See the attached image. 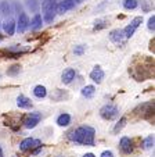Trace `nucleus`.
Listing matches in <instances>:
<instances>
[{"label": "nucleus", "instance_id": "27", "mask_svg": "<svg viewBox=\"0 0 155 157\" xmlns=\"http://www.w3.org/2000/svg\"><path fill=\"white\" fill-rule=\"evenodd\" d=\"M94 29H101V28H104L105 27V24H104V20H98V21H96L94 22Z\"/></svg>", "mask_w": 155, "mask_h": 157}, {"label": "nucleus", "instance_id": "23", "mask_svg": "<svg viewBox=\"0 0 155 157\" xmlns=\"http://www.w3.org/2000/svg\"><path fill=\"white\" fill-rule=\"evenodd\" d=\"M143 147L144 149H151L154 147V135H149L146 138V140L143 142Z\"/></svg>", "mask_w": 155, "mask_h": 157}, {"label": "nucleus", "instance_id": "1", "mask_svg": "<svg viewBox=\"0 0 155 157\" xmlns=\"http://www.w3.org/2000/svg\"><path fill=\"white\" fill-rule=\"evenodd\" d=\"M94 136H96V131L89 125H82V127L76 128L69 133L71 140L86 146H94Z\"/></svg>", "mask_w": 155, "mask_h": 157}, {"label": "nucleus", "instance_id": "26", "mask_svg": "<svg viewBox=\"0 0 155 157\" xmlns=\"http://www.w3.org/2000/svg\"><path fill=\"white\" fill-rule=\"evenodd\" d=\"M147 27H148V29H149V31H152V32L155 31V17H154V14H152V17H149V20H148V25H147Z\"/></svg>", "mask_w": 155, "mask_h": 157}, {"label": "nucleus", "instance_id": "32", "mask_svg": "<svg viewBox=\"0 0 155 157\" xmlns=\"http://www.w3.org/2000/svg\"><path fill=\"white\" fill-rule=\"evenodd\" d=\"M2 40H3V36H2V35H0V42H2Z\"/></svg>", "mask_w": 155, "mask_h": 157}, {"label": "nucleus", "instance_id": "33", "mask_svg": "<svg viewBox=\"0 0 155 157\" xmlns=\"http://www.w3.org/2000/svg\"><path fill=\"white\" fill-rule=\"evenodd\" d=\"M0 77H2V74H0Z\"/></svg>", "mask_w": 155, "mask_h": 157}, {"label": "nucleus", "instance_id": "17", "mask_svg": "<svg viewBox=\"0 0 155 157\" xmlns=\"http://www.w3.org/2000/svg\"><path fill=\"white\" fill-rule=\"evenodd\" d=\"M80 93H82L83 98L90 99V98H93L94 93H96V88H94L93 85H86V86H83V88H82Z\"/></svg>", "mask_w": 155, "mask_h": 157}, {"label": "nucleus", "instance_id": "30", "mask_svg": "<svg viewBox=\"0 0 155 157\" xmlns=\"http://www.w3.org/2000/svg\"><path fill=\"white\" fill-rule=\"evenodd\" d=\"M0 157H3V150H2V147H0Z\"/></svg>", "mask_w": 155, "mask_h": 157}, {"label": "nucleus", "instance_id": "11", "mask_svg": "<svg viewBox=\"0 0 155 157\" xmlns=\"http://www.w3.org/2000/svg\"><path fill=\"white\" fill-rule=\"evenodd\" d=\"M119 146H120V150L125 154H130L133 151V140L127 136H123L122 139H120Z\"/></svg>", "mask_w": 155, "mask_h": 157}, {"label": "nucleus", "instance_id": "9", "mask_svg": "<svg viewBox=\"0 0 155 157\" xmlns=\"http://www.w3.org/2000/svg\"><path fill=\"white\" fill-rule=\"evenodd\" d=\"M73 6H75V2L73 0H62V2H60L58 4H57V14H65L67 11H69V10L73 9Z\"/></svg>", "mask_w": 155, "mask_h": 157}, {"label": "nucleus", "instance_id": "14", "mask_svg": "<svg viewBox=\"0 0 155 157\" xmlns=\"http://www.w3.org/2000/svg\"><path fill=\"white\" fill-rule=\"evenodd\" d=\"M15 27H17V24H15V21L13 20V18L6 20V22L3 24V29H4V32H6V35H9V36L14 35L15 33Z\"/></svg>", "mask_w": 155, "mask_h": 157}, {"label": "nucleus", "instance_id": "25", "mask_svg": "<svg viewBox=\"0 0 155 157\" xmlns=\"http://www.w3.org/2000/svg\"><path fill=\"white\" fill-rule=\"evenodd\" d=\"M141 4H143V10L146 13H148L149 10L152 9V2H151V0H143V2H141Z\"/></svg>", "mask_w": 155, "mask_h": 157}, {"label": "nucleus", "instance_id": "2", "mask_svg": "<svg viewBox=\"0 0 155 157\" xmlns=\"http://www.w3.org/2000/svg\"><path fill=\"white\" fill-rule=\"evenodd\" d=\"M57 0H44L42 3V11H43V21L47 24H51L57 14Z\"/></svg>", "mask_w": 155, "mask_h": 157}, {"label": "nucleus", "instance_id": "8", "mask_svg": "<svg viewBox=\"0 0 155 157\" xmlns=\"http://www.w3.org/2000/svg\"><path fill=\"white\" fill-rule=\"evenodd\" d=\"M109 39H111L112 43L118 44V46H122L126 42V38H125V35H123L122 29H112L111 32H109Z\"/></svg>", "mask_w": 155, "mask_h": 157}, {"label": "nucleus", "instance_id": "15", "mask_svg": "<svg viewBox=\"0 0 155 157\" xmlns=\"http://www.w3.org/2000/svg\"><path fill=\"white\" fill-rule=\"evenodd\" d=\"M42 25H43V18H42L40 14H35V17L32 18V21H29V27L32 31L40 29Z\"/></svg>", "mask_w": 155, "mask_h": 157}, {"label": "nucleus", "instance_id": "13", "mask_svg": "<svg viewBox=\"0 0 155 157\" xmlns=\"http://www.w3.org/2000/svg\"><path fill=\"white\" fill-rule=\"evenodd\" d=\"M17 106L20 107V109L29 110V109H32V101H31V99H28L25 95H20L17 98Z\"/></svg>", "mask_w": 155, "mask_h": 157}, {"label": "nucleus", "instance_id": "21", "mask_svg": "<svg viewBox=\"0 0 155 157\" xmlns=\"http://www.w3.org/2000/svg\"><path fill=\"white\" fill-rule=\"evenodd\" d=\"M126 122H127V118H126V117H122V118H120L119 121L116 122V125L114 127V133L120 132V131H122V128L126 125Z\"/></svg>", "mask_w": 155, "mask_h": 157}, {"label": "nucleus", "instance_id": "3", "mask_svg": "<svg viewBox=\"0 0 155 157\" xmlns=\"http://www.w3.org/2000/svg\"><path fill=\"white\" fill-rule=\"evenodd\" d=\"M100 116L104 120H107V121H111V120L118 118L119 110H118V107L114 106V104H105V106L101 107V110H100Z\"/></svg>", "mask_w": 155, "mask_h": 157}, {"label": "nucleus", "instance_id": "19", "mask_svg": "<svg viewBox=\"0 0 155 157\" xmlns=\"http://www.w3.org/2000/svg\"><path fill=\"white\" fill-rule=\"evenodd\" d=\"M138 6V0H123V7L126 10H135Z\"/></svg>", "mask_w": 155, "mask_h": 157}, {"label": "nucleus", "instance_id": "28", "mask_svg": "<svg viewBox=\"0 0 155 157\" xmlns=\"http://www.w3.org/2000/svg\"><path fill=\"white\" fill-rule=\"evenodd\" d=\"M100 157H114V153H112L111 150H104Z\"/></svg>", "mask_w": 155, "mask_h": 157}, {"label": "nucleus", "instance_id": "7", "mask_svg": "<svg viewBox=\"0 0 155 157\" xmlns=\"http://www.w3.org/2000/svg\"><path fill=\"white\" fill-rule=\"evenodd\" d=\"M40 118H42L40 113H29V116H28L27 118H25V121H24V127L28 128V129H33V128L39 124Z\"/></svg>", "mask_w": 155, "mask_h": 157}, {"label": "nucleus", "instance_id": "4", "mask_svg": "<svg viewBox=\"0 0 155 157\" xmlns=\"http://www.w3.org/2000/svg\"><path fill=\"white\" fill-rule=\"evenodd\" d=\"M141 22H143V18H141V17H135V18H133V20L130 21V24H127V25L125 27V29H122V31H123V35H125V38H126V39L132 38V36L135 35L136 29H137V28L141 25Z\"/></svg>", "mask_w": 155, "mask_h": 157}, {"label": "nucleus", "instance_id": "6", "mask_svg": "<svg viewBox=\"0 0 155 157\" xmlns=\"http://www.w3.org/2000/svg\"><path fill=\"white\" fill-rule=\"evenodd\" d=\"M15 24H17V31L20 33L27 32V29L29 28V18H28V15L25 14V13H20Z\"/></svg>", "mask_w": 155, "mask_h": 157}, {"label": "nucleus", "instance_id": "16", "mask_svg": "<svg viewBox=\"0 0 155 157\" xmlns=\"http://www.w3.org/2000/svg\"><path fill=\"white\" fill-rule=\"evenodd\" d=\"M57 124L60 127H68L71 124V116L68 113H62L57 117Z\"/></svg>", "mask_w": 155, "mask_h": 157}, {"label": "nucleus", "instance_id": "24", "mask_svg": "<svg viewBox=\"0 0 155 157\" xmlns=\"http://www.w3.org/2000/svg\"><path fill=\"white\" fill-rule=\"evenodd\" d=\"M85 50H86L85 44H78V46H75V49H73V53H75V56H82V54L85 53Z\"/></svg>", "mask_w": 155, "mask_h": 157}, {"label": "nucleus", "instance_id": "18", "mask_svg": "<svg viewBox=\"0 0 155 157\" xmlns=\"http://www.w3.org/2000/svg\"><path fill=\"white\" fill-rule=\"evenodd\" d=\"M33 95H35L38 99L46 98V96H47V89H46V86H43V85H36L35 88H33Z\"/></svg>", "mask_w": 155, "mask_h": 157}, {"label": "nucleus", "instance_id": "22", "mask_svg": "<svg viewBox=\"0 0 155 157\" xmlns=\"http://www.w3.org/2000/svg\"><path fill=\"white\" fill-rule=\"evenodd\" d=\"M0 13L3 15H9L11 13V7H10L9 2H2L0 3Z\"/></svg>", "mask_w": 155, "mask_h": 157}, {"label": "nucleus", "instance_id": "12", "mask_svg": "<svg viewBox=\"0 0 155 157\" xmlns=\"http://www.w3.org/2000/svg\"><path fill=\"white\" fill-rule=\"evenodd\" d=\"M75 77H76L75 70L73 68H65L61 74V81H62V83H65V85H69V83L75 79Z\"/></svg>", "mask_w": 155, "mask_h": 157}, {"label": "nucleus", "instance_id": "5", "mask_svg": "<svg viewBox=\"0 0 155 157\" xmlns=\"http://www.w3.org/2000/svg\"><path fill=\"white\" fill-rule=\"evenodd\" d=\"M40 145H42V142L39 139L25 138V139L20 143V150L21 151H28V150H32L33 147H40Z\"/></svg>", "mask_w": 155, "mask_h": 157}, {"label": "nucleus", "instance_id": "31", "mask_svg": "<svg viewBox=\"0 0 155 157\" xmlns=\"http://www.w3.org/2000/svg\"><path fill=\"white\" fill-rule=\"evenodd\" d=\"M73 2H76V3H82L83 0H73Z\"/></svg>", "mask_w": 155, "mask_h": 157}, {"label": "nucleus", "instance_id": "29", "mask_svg": "<svg viewBox=\"0 0 155 157\" xmlns=\"http://www.w3.org/2000/svg\"><path fill=\"white\" fill-rule=\"evenodd\" d=\"M83 157H96V156H94L93 153H86V154H85V156H83Z\"/></svg>", "mask_w": 155, "mask_h": 157}, {"label": "nucleus", "instance_id": "20", "mask_svg": "<svg viewBox=\"0 0 155 157\" xmlns=\"http://www.w3.org/2000/svg\"><path fill=\"white\" fill-rule=\"evenodd\" d=\"M20 71H21V65L20 64H14V65H11V67L7 70V75H9V77H15L17 74H20Z\"/></svg>", "mask_w": 155, "mask_h": 157}, {"label": "nucleus", "instance_id": "10", "mask_svg": "<svg viewBox=\"0 0 155 157\" xmlns=\"http://www.w3.org/2000/svg\"><path fill=\"white\" fill-rule=\"evenodd\" d=\"M104 75L105 74H104L101 67H100V65H96V67L90 71V79L96 83H101L102 79H104Z\"/></svg>", "mask_w": 155, "mask_h": 157}]
</instances>
